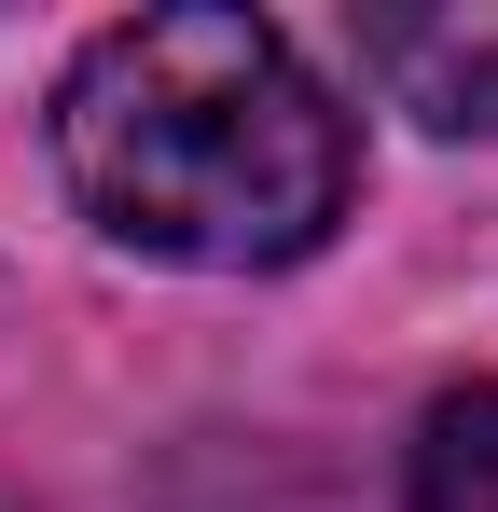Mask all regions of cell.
I'll use <instances>...</instances> for the list:
<instances>
[{
  "instance_id": "6da1fadb",
  "label": "cell",
  "mask_w": 498,
  "mask_h": 512,
  "mask_svg": "<svg viewBox=\"0 0 498 512\" xmlns=\"http://www.w3.org/2000/svg\"><path fill=\"white\" fill-rule=\"evenodd\" d=\"M56 180L70 208L139 263L194 277H277L346 222L360 125L332 84L236 0L111 14L56 84Z\"/></svg>"
},
{
  "instance_id": "7a4b0ae2",
  "label": "cell",
  "mask_w": 498,
  "mask_h": 512,
  "mask_svg": "<svg viewBox=\"0 0 498 512\" xmlns=\"http://www.w3.org/2000/svg\"><path fill=\"white\" fill-rule=\"evenodd\" d=\"M402 499L415 512H498V374H485V388H443V402L415 416Z\"/></svg>"
}]
</instances>
